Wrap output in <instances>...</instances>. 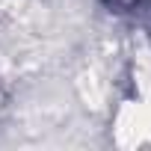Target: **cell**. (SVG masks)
I'll use <instances>...</instances> for the list:
<instances>
[{"instance_id": "obj_1", "label": "cell", "mask_w": 151, "mask_h": 151, "mask_svg": "<svg viewBox=\"0 0 151 151\" xmlns=\"http://www.w3.org/2000/svg\"><path fill=\"white\" fill-rule=\"evenodd\" d=\"M104 3L110 9H116V12H133V9L142 6V0H104Z\"/></svg>"}]
</instances>
